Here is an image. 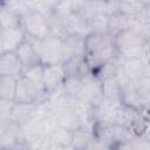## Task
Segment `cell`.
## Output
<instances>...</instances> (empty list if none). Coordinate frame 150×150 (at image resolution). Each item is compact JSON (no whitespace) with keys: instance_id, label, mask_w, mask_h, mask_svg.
Returning <instances> with one entry per match:
<instances>
[{"instance_id":"cell-30","label":"cell","mask_w":150,"mask_h":150,"mask_svg":"<svg viewBox=\"0 0 150 150\" xmlns=\"http://www.w3.org/2000/svg\"><path fill=\"white\" fill-rule=\"evenodd\" d=\"M145 62H149L150 63V40L145 42L144 45V50H143V56H142Z\"/></svg>"},{"instance_id":"cell-17","label":"cell","mask_w":150,"mask_h":150,"mask_svg":"<svg viewBox=\"0 0 150 150\" xmlns=\"http://www.w3.org/2000/svg\"><path fill=\"white\" fill-rule=\"evenodd\" d=\"M141 111L134 107H130L125 103H122L117 107L116 114H115V121L114 123L121 124L127 128H131V125L141 117Z\"/></svg>"},{"instance_id":"cell-26","label":"cell","mask_w":150,"mask_h":150,"mask_svg":"<svg viewBox=\"0 0 150 150\" xmlns=\"http://www.w3.org/2000/svg\"><path fill=\"white\" fill-rule=\"evenodd\" d=\"M20 76H23L28 80L35 81V82H42V76H43V64H35L32 67L23 68V71Z\"/></svg>"},{"instance_id":"cell-22","label":"cell","mask_w":150,"mask_h":150,"mask_svg":"<svg viewBox=\"0 0 150 150\" xmlns=\"http://www.w3.org/2000/svg\"><path fill=\"white\" fill-rule=\"evenodd\" d=\"M145 64V60L143 57H136V59H123L122 67L130 80H135L142 76L143 68Z\"/></svg>"},{"instance_id":"cell-11","label":"cell","mask_w":150,"mask_h":150,"mask_svg":"<svg viewBox=\"0 0 150 150\" xmlns=\"http://www.w3.org/2000/svg\"><path fill=\"white\" fill-rule=\"evenodd\" d=\"M23 64L15 52L0 53V76L19 77L23 71Z\"/></svg>"},{"instance_id":"cell-13","label":"cell","mask_w":150,"mask_h":150,"mask_svg":"<svg viewBox=\"0 0 150 150\" xmlns=\"http://www.w3.org/2000/svg\"><path fill=\"white\" fill-rule=\"evenodd\" d=\"M38 107L39 104L36 103H22V102H16L14 104V108L11 114V121L22 125L29 120H32L34 116L38 114Z\"/></svg>"},{"instance_id":"cell-20","label":"cell","mask_w":150,"mask_h":150,"mask_svg":"<svg viewBox=\"0 0 150 150\" xmlns=\"http://www.w3.org/2000/svg\"><path fill=\"white\" fill-rule=\"evenodd\" d=\"M84 81L83 76L80 75H68L66 76L62 83V90L66 93L68 97H79L80 93L82 91Z\"/></svg>"},{"instance_id":"cell-21","label":"cell","mask_w":150,"mask_h":150,"mask_svg":"<svg viewBox=\"0 0 150 150\" xmlns=\"http://www.w3.org/2000/svg\"><path fill=\"white\" fill-rule=\"evenodd\" d=\"M18 80L15 76H0V98L15 100Z\"/></svg>"},{"instance_id":"cell-6","label":"cell","mask_w":150,"mask_h":150,"mask_svg":"<svg viewBox=\"0 0 150 150\" xmlns=\"http://www.w3.org/2000/svg\"><path fill=\"white\" fill-rule=\"evenodd\" d=\"M21 28L27 38L32 39H45L50 35L47 15L35 11H29L21 16Z\"/></svg>"},{"instance_id":"cell-19","label":"cell","mask_w":150,"mask_h":150,"mask_svg":"<svg viewBox=\"0 0 150 150\" xmlns=\"http://www.w3.org/2000/svg\"><path fill=\"white\" fill-rule=\"evenodd\" d=\"M48 25H49V30H50V35L53 36H57V38H66L68 35V32H67V22H66V19L67 16L55 12V11H52L48 15Z\"/></svg>"},{"instance_id":"cell-29","label":"cell","mask_w":150,"mask_h":150,"mask_svg":"<svg viewBox=\"0 0 150 150\" xmlns=\"http://www.w3.org/2000/svg\"><path fill=\"white\" fill-rule=\"evenodd\" d=\"M141 109H150V89L142 94V108Z\"/></svg>"},{"instance_id":"cell-28","label":"cell","mask_w":150,"mask_h":150,"mask_svg":"<svg viewBox=\"0 0 150 150\" xmlns=\"http://www.w3.org/2000/svg\"><path fill=\"white\" fill-rule=\"evenodd\" d=\"M64 2L70 8L71 13H81L87 4V0H64Z\"/></svg>"},{"instance_id":"cell-18","label":"cell","mask_w":150,"mask_h":150,"mask_svg":"<svg viewBox=\"0 0 150 150\" xmlns=\"http://www.w3.org/2000/svg\"><path fill=\"white\" fill-rule=\"evenodd\" d=\"M66 22L68 34H77L86 38L90 33L87 18L82 13H71L67 15Z\"/></svg>"},{"instance_id":"cell-10","label":"cell","mask_w":150,"mask_h":150,"mask_svg":"<svg viewBox=\"0 0 150 150\" xmlns=\"http://www.w3.org/2000/svg\"><path fill=\"white\" fill-rule=\"evenodd\" d=\"M86 38L77 34H68L63 38L62 46V63L74 56H82L86 54Z\"/></svg>"},{"instance_id":"cell-3","label":"cell","mask_w":150,"mask_h":150,"mask_svg":"<svg viewBox=\"0 0 150 150\" xmlns=\"http://www.w3.org/2000/svg\"><path fill=\"white\" fill-rule=\"evenodd\" d=\"M34 45L40 61L43 66L62 63V46L63 39L49 35L45 39H32L28 38Z\"/></svg>"},{"instance_id":"cell-24","label":"cell","mask_w":150,"mask_h":150,"mask_svg":"<svg viewBox=\"0 0 150 150\" xmlns=\"http://www.w3.org/2000/svg\"><path fill=\"white\" fill-rule=\"evenodd\" d=\"M21 27V16L9 9L2 8L0 11V29Z\"/></svg>"},{"instance_id":"cell-9","label":"cell","mask_w":150,"mask_h":150,"mask_svg":"<svg viewBox=\"0 0 150 150\" xmlns=\"http://www.w3.org/2000/svg\"><path fill=\"white\" fill-rule=\"evenodd\" d=\"M26 39L27 35L21 27L0 29V53L16 52Z\"/></svg>"},{"instance_id":"cell-32","label":"cell","mask_w":150,"mask_h":150,"mask_svg":"<svg viewBox=\"0 0 150 150\" xmlns=\"http://www.w3.org/2000/svg\"><path fill=\"white\" fill-rule=\"evenodd\" d=\"M142 76L150 80V63H149V62H145L144 68H143V74H142Z\"/></svg>"},{"instance_id":"cell-31","label":"cell","mask_w":150,"mask_h":150,"mask_svg":"<svg viewBox=\"0 0 150 150\" xmlns=\"http://www.w3.org/2000/svg\"><path fill=\"white\" fill-rule=\"evenodd\" d=\"M42 4H45L47 7H49L50 9H54L60 2H62L63 0H40Z\"/></svg>"},{"instance_id":"cell-8","label":"cell","mask_w":150,"mask_h":150,"mask_svg":"<svg viewBox=\"0 0 150 150\" xmlns=\"http://www.w3.org/2000/svg\"><path fill=\"white\" fill-rule=\"evenodd\" d=\"M66 79V71L62 63L43 66L42 84L48 94L60 89Z\"/></svg>"},{"instance_id":"cell-12","label":"cell","mask_w":150,"mask_h":150,"mask_svg":"<svg viewBox=\"0 0 150 150\" xmlns=\"http://www.w3.org/2000/svg\"><path fill=\"white\" fill-rule=\"evenodd\" d=\"M102 89H103V101L112 107H118L122 104L123 97V89L116 77H110L102 81Z\"/></svg>"},{"instance_id":"cell-14","label":"cell","mask_w":150,"mask_h":150,"mask_svg":"<svg viewBox=\"0 0 150 150\" xmlns=\"http://www.w3.org/2000/svg\"><path fill=\"white\" fill-rule=\"evenodd\" d=\"M132 18L129 14H125L121 11H116L109 15L108 21V34H110L112 38H115L117 34L122 33L125 29H129L131 27Z\"/></svg>"},{"instance_id":"cell-23","label":"cell","mask_w":150,"mask_h":150,"mask_svg":"<svg viewBox=\"0 0 150 150\" xmlns=\"http://www.w3.org/2000/svg\"><path fill=\"white\" fill-rule=\"evenodd\" d=\"M109 15L107 13H97L89 18H87L90 33H108V21Z\"/></svg>"},{"instance_id":"cell-15","label":"cell","mask_w":150,"mask_h":150,"mask_svg":"<svg viewBox=\"0 0 150 150\" xmlns=\"http://www.w3.org/2000/svg\"><path fill=\"white\" fill-rule=\"evenodd\" d=\"M15 53L19 56V59H20V61H21V63L23 64L25 68L41 63L40 56L36 52L34 45L32 43V41L28 38L20 45V47L16 49Z\"/></svg>"},{"instance_id":"cell-27","label":"cell","mask_w":150,"mask_h":150,"mask_svg":"<svg viewBox=\"0 0 150 150\" xmlns=\"http://www.w3.org/2000/svg\"><path fill=\"white\" fill-rule=\"evenodd\" d=\"M15 100L0 98V121H8L14 108Z\"/></svg>"},{"instance_id":"cell-33","label":"cell","mask_w":150,"mask_h":150,"mask_svg":"<svg viewBox=\"0 0 150 150\" xmlns=\"http://www.w3.org/2000/svg\"><path fill=\"white\" fill-rule=\"evenodd\" d=\"M142 5H145V6H150V0H138Z\"/></svg>"},{"instance_id":"cell-16","label":"cell","mask_w":150,"mask_h":150,"mask_svg":"<svg viewBox=\"0 0 150 150\" xmlns=\"http://www.w3.org/2000/svg\"><path fill=\"white\" fill-rule=\"evenodd\" d=\"M94 139L93 125H81L71 132V149L84 150Z\"/></svg>"},{"instance_id":"cell-2","label":"cell","mask_w":150,"mask_h":150,"mask_svg":"<svg viewBox=\"0 0 150 150\" xmlns=\"http://www.w3.org/2000/svg\"><path fill=\"white\" fill-rule=\"evenodd\" d=\"M114 42L120 56L127 60L142 57L146 40L137 30L129 28L117 34L114 38Z\"/></svg>"},{"instance_id":"cell-1","label":"cell","mask_w":150,"mask_h":150,"mask_svg":"<svg viewBox=\"0 0 150 150\" xmlns=\"http://www.w3.org/2000/svg\"><path fill=\"white\" fill-rule=\"evenodd\" d=\"M86 61L94 74L103 63L112 61L120 56L114 38L108 33H89L84 40Z\"/></svg>"},{"instance_id":"cell-5","label":"cell","mask_w":150,"mask_h":150,"mask_svg":"<svg viewBox=\"0 0 150 150\" xmlns=\"http://www.w3.org/2000/svg\"><path fill=\"white\" fill-rule=\"evenodd\" d=\"M0 149H29L23 138L22 127L11 120L0 121Z\"/></svg>"},{"instance_id":"cell-25","label":"cell","mask_w":150,"mask_h":150,"mask_svg":"<svg viewBox=\"0 0 150 150\" xmlns=\"http://www.w3.org/2000/svg\"><path fill=\"white\" fill-rule=\"evenodd\" d=\"M1 7L9 9L20 16L25 15L30 11L28 0H1Z\"/></svg>"},{"instance_id":"cell-4","label":"cell","mask_w":150,"mask_h":150,"mask_svg":"<svg viewBox=\"0 0 150 150\" xmlns=\"http://www.w3.org/2000/svg\"><path fill=\"white\" fill-rule=\"evenodd\" d=\"M48 93L45 89L42 82H35L23 76H19L18 89L15 95L16 102L22 103H43L48 98Z\"/></svg>"},{"instance_id":"cell-7","label":"cell","mask_w":150,"mask_h":150,"mask_svg":"<svg viewBox=\"0 0 150 150\" xmlns=\"http://www.w3.org/2000/svg\"><path fill=\"white\" fill-rule=\"evenodd\" d=\"M83 88L79 95V98L83 102L96 107L103 101V89H102V81L95 76L94 74H88L83 76Z\"/></svg>"}]
</instances>
